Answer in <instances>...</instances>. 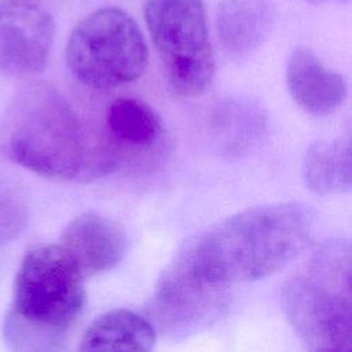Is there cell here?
I'll list each match as a JSON object with an SVG mask.
<instances>
[{
	"instance_id": "6da1fadb",
	"label": "cell",
	"mask_w": 352,
	"mask_h": 352,
	"mask_svg": "<svg viewBox=\"0 0 352 352\" xmlns=\"http://www.w3.org/2000/svg\"><path fill=\"white\" fill-rule=\"evenodd\" d=\"M314 221L312 208L301 202L250 208L201 234L177 261L213 287L263 279L304 250Z\"/></svg>"
},
{
	"instance_id": "7a4b0ae2",
	"label": "cell",
	"mask_w": 352,
	"mask_h": 352,
	"mask_svg": "<svg viewBox=\"0 0 352 352\" xmlns=\"http://www.w3.org/2000/svg\"><path fill=\"white\" fill-rule=\"evenodd\" d=\"M0 142L12 162L52 180L88 182L116 166L111 151L91 143L70 102L47 82H29L14 94Z\"/></svg>"
},
{
	"instance_id": "3957f363",
	"label": "cell",
	"mask_w": 352,
	"mask_h": 352,
	"mask_svg": "<svg viewBox=\"0 0 352 352\" xmlns=\"http://www.w3.org/2000/svg\"><path fill=\"white\" fill-rule=\"evenodd\" d=\"M84 302V274L70 253L62 245L33 248L15 275L4 337L15 349L52 348Z\"/></svg>"
},
{
	"instance_id": "277c9868",
	"label": "cell",
	"mask_w": 352,
	"mask_h": 352,
	"mask_svg": "<svg viewBox=\"0 0 352 352\" xmlns=\"http://www.w3.org/2000/svg\"><path fill=\"white\" fill-rule=\"evenodd\" d=\"M282 309L300 340L312 351L340 352L352 345L351 248L331 239L318 246L287 279Z\"/></svg>"
},
{
	"instance_id": "5b68a950",
	"label": "cell",
	"mask_w": 352,
	"mask_h": 352,
	"mask_svg": "<svg viewBox=\"0 0 352 352\" xmlns=\"http://www.w3.org/2000/svg\"><path fill=\"white\" fill-rule=\"evenodd\" d=\"M65 55L74 78L94 89L135 81L148 60L139 25L118 7L99 8L81 19L69 36Z\"/></svg>"
},
{
	"instance_id": "8992f818",
	"label": "cell",
	"mask_w": 352,
	"mask_h": 352,
	"mask_svg": "<svg viewBox=\"0 0 352 352\" xmlns=\"http://www.w3.org/2000/svg\"><path fill=\"white\" fill-rule=\"evenodd\" d=\"M143 12L170 88L184 98L202 95L214 76L202 0H146Z\"/></svg>"
},
{
	"instance_id": "52a82bcc",
	"label": "cell",
	"mask_w": 352,
	"mask_h": 352,
	"mask_svg": "<svg viewBox=\"0 0 352 352\" xmlns=\"http://www.w3.org/2000/svg\"><path fill=\"white\" fill-rule=\"evenodd\" d=\"M55 34L51 14L28 0L0 3V73L32 76L45 69Z\"/></svg>"
},
{
	"instance_id": "ba28073f",
	"label": "cell",
	"mask_w": 352,
	"mask_h": 352,
	"mask_svg": "<svg viewBox=\"0 0 352 352\" xmlns=\"http://www.w3.org/2000/svg\"><path fill=\"white\" fill-rule=\"evenodd\" d=\"M60 245L74 258L84 276H91L116 267L126 252L128 239L117 221L85 212L66 226Z\"/></svg>"
},
{
	"instance_id": "9c48e42d",
	"label": "cell",
	"mask_w": 352,
	"mask_h": 352,
	"mask_svg": "<svg viewBox=\"0 0 352 352\" xmlns=\"http://www.w3.org/2000/svg\"><path fill=\"white\" fill-rule=\"evenodd\" d=\"M286 82L293 100L311 116H327L346 98L344 77L324 66L307 47L296 48L289 56Z\"/></svg>"
},
{
	"instance_id": "30bf717a",
	"label": "cell",
	"mask_w": 352,
	"mask_h": 352,
	"mask_svg": "<svg viewBox=\"0 0 352 352\" xmlns=\"http://www.w3.org/2000/svg\"><path fill=\"white\" fill-rule=\"evenodd\" d=\"M278 12L272 0H223L216 11V34L231 59L257 50L274 29Z\"/></svg>"
},
{
	"instance_id": "8fae6325",
	"label": "cell",
	"mask_w": 352,
	"mask_h": 352,
	"mask_svg": "<svg viewBox=\"0 0 352 352\" xmlns=\"http://www.w3.org/2000/svg\"><path fill=\"white\" fill-rule=\"evenodd\" d=\"M217 290L220 287L195 279L177 261L157 289L155 308L160 323L172 331L188 329L206 315Z\"/></svg>"
},
{
	"instance_id": "7c38bea8",
	"label": "cell",
	"mask_w": 352,
	"mask_h": 352,
	"mask_svg": "<svg viewBox=\"0 0 352 352\" xmlns=\"http://www.w3.org/2000/svg\"><path fill=\"white\" fill-rule=\"evenodd\" d=\"M154 326L129 309H111L85 330L80 351H150L155 344Z\"/></svg>"
},
{
	"instance_id": "4fadbf2b",
	"label": "cell",
	"mask_w": 352,
	"mask_h": 352,
	"mask_svg": "<svg viewBox=\"0 0 352 352\" xmlns=\"http://www.w3.org/2000/svg\"><path fill=\"white\" fill-rule=\"evenodd\" d=\"M351 140L337 138L311 144L302 160L305 186L318 195L344 194L351 190Z\"/></svg>"
},
{
	"instance_id": "5bb4252c",
	"label": "cell",
	"mask_w": 352,
	"mask_h": 352,
	"mask_svg": "<svg viewBox=\"0 0 352 352\" xmlns=\"http://www.w3.org/2000/svg\"><path fill=\"white\" fill-rule=\"evenodd\" d=\"M106 132L111 142L133 150L154 146L164 126L157 111L144 100L138 98H117L104 114Z\"/></svg>"
},
{
	"instance_id": "9a60e30c",
	"label": "cell",
	"mask_w": 352,
	"mask_h": 352,
	"mask_svg": "<svg viewBox=\"0 0 352 352\" xmlns=\"http://www.w3.org/2000/svg\"><path fill=\"white\" fill-rule=\"evenodd\" d=\"M26 221V208L12 191L0 187V243L14 238Z\"/></svg>"
},
{
	"instance_id": "2e32d148",
	"label": "cell",
	"mask_w": 352,
	"mask_h": 352,
	"mask_svg": "<svg viewBox=\"0 0 352 352\" xmlns=\"http://www.w3.org/2000/svg\"><path fill=\"white\" fill-rule=\"evenodd\" d=\"M307 3H312V4H322V3H329V1H345V0H304Z\"/></svg>"
}]
</instances>
